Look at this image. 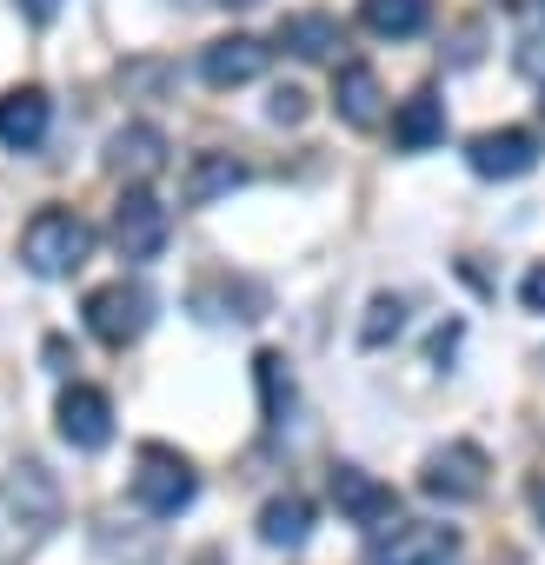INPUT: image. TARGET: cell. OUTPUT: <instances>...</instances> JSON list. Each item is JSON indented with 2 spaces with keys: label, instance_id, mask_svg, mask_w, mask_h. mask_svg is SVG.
I'll return each instance as SVG.
<instances>
[{
  "label": "cell",
  "instance_id": "cell-1",
  "mask_svg": "<svg viewBox=\"0 0 545 565\" xmlns=\"http://www.w3.org/2000/svg\"><path fill=\"white\" fill-rule=\"evenodd\" d=\"M54 525H61V486L47 466L28 459L0 472V565H28Z\"/></svg>",
  "mask_w": 545,
  "mask_h": 565
},
{
  "label": "cell",
  "instance_id": "cell-2",
  "mask_svg": "<svg viewBox=\"0 0 545 565\" xmlns=\"http://www.w3.org/2000/svg\"><path fill=\"white\" fill-rule=\"evenodd\" d=\"M94 226L74 213V206H41L21 233V266L41 273V279H74L87 259H94Z\"/></svg>",
  "mask_w": 545,
  "mask_h": 565
},
{
  "label": "cell",
  "instance_id": "cell-3",
  "mask_svg": "<svg viewBox=\"0 0 545 565\" xmlns=\"http://www.w3.org/2000/svg\"><path fill=\"white\" fill-rule=\"evenodd\" d=\"M127 492H133V505H140L147 519H180V512L193 505V492H200V472H193L173 446H140Z\"/></svg>",
  "mask_w": 545,
  "mask_h": 565
},
{
  "label": "cell",
  "instance_id": "cell-4",
  "mask_svg": "<svg viewBox=\"0 0 545 565\" xmlns=\"http://www.w3.org/2000/svg\"><path fill=\"white\" fill-rule=\"evenodd\" d=\"M485 472H492V459L472 439H446L419 459V492L439 505H472V499H485Z\"/></svg>",
  "mask_w": 545,
  "mask_h": 565
},
{
  "label": "cell",
  "instance_id": "cell-5",
  "mask_svg": "<svg viewBox=\"0 0 545 565\" xmlns=\"http://www.w3.org/2000/svg\"><path fill=\"white\" fill-rule=\"evenodd\" d=\"M87 333L100 347H133L147 327H153V294L140 287V279H107V287L87 294Z\"/></svg>",
  "mask_w": 545,
  "mask_h": 565
},
{
  "label": "cell",
  "instance_id": "cell-6",
  "mask_svg": "<svg viewBox=\"0 0 545 565\" xmlns=\"http://www.w3.org/2000/svg\"><path fill=\"white\" fill-rule=\"evenodd\" d=\"M452 558H459V532L439 519H393L366 545V565H452Z\"/></svg>",
  "mask_w": 545,
  "mask_h": 565
},
{
  "label": "cell",
  "instance_id": "cell-7",
  "mask_svg": "<svg viewBox=\"0 0 545 565\" xmlns=\"http://www.w3.org/2000/svg\"><path fill=\"white\" fill-rule=\"evenodd\" d=\"M167 233H173L167 206H160L147 186H127V193H120V206H114V246H120V259H133V266L160 259Z\"/></svg>",
  "mask_w": 545,
  "mask_h": 565
},
{
  "label": "cell",
  "instance_id": "cell-8",
  "mask_svg": "<svg viewBox=\"0 0 545 565\" xmlns=\"http://www.w3.org/2000/svg\"><path fill=\"white\" fill-rule=\"evenodd\" d=\"M466 167L479 180H519V173L538 167V134H525V127H485V134L466 140Z\"/></svg>",
  "mask_w": 545,
  "mask_h": 565
},
{
  "label": "cell",
  "instance_id": "cell-9",
  "mask_svg": "<svg viewBox=\"0 0 545 565\" xmlns=\"http://www.w3.org/2000/svg\"><path fill=\"white\" fill-rule=\"evenodd\" d=\"M54 419H61V439L74 452H107L114 446V399L100 386H67L61 406H54Z\"/></svg>",
  "mask_w": 545,
  "mask_h": 565
},
{
  "label": "cell",
  "instance_id": "cell-10",
  "mask_svg": "<svg viewBox=\"0 0 545 565\" xmlns=\"http://www.w3.org/2000/svg\"><path fill=\"white\" fill-rule=\"evenodd\" d=\"M333 505H340L353 525H373V532L399 519V492H393L386 479L360 472V466H333Z\"/></svg>",
  "mask_w": 545,
  "mask_h": 565
},
{
  "label": "cell",
  "instance_id": "cell-11",
  "mask_svg": "<svg viewBox=\"0 0 545 565\" xmlns=\"http://www.w3.org/2000/svg\"><path fill=\"white\" fill-rule=\"evenodd\" d=\"M54 127V100L41 87H8L0 94V147L8 153H34Z\"/></svg>",
  "mask_w": 545,
  "mask_h": 565
},
{
  "label": "cell",
  "instance_id": "cell-12",
  "mask_svg": "<svg viewBox=\"0 0 545 565\" xmlns=\"http://www.w3.org/2000/svg\"><path fill=\"white\" fill-rule=\"evenodd\" d=\"M266 74V41H253V34H226V41H206L200 47V81L206 87H246V81H259Z\"/></svg>",
  "mask_w": 545,
  "mask_h": 565
},
{
  "label": "cell",
  "instance_id": "cell-13",
  "mask_svg": "<svg viewBox=\"0 0 545 565\" xmlns=\"http://www.w3.org/2000/svg\"><path fill=\"white\" fill-rule=\"evenodd\" d=\"M160 167H167V134H160V127L133 120V127H120V134L107 140V173H114V180H127V186H147Z\"/></svg>",
  "mask_w": 545,
  "mask_h": 565
},
{
  "label": "cell",
  "instance_id": "cell-14",
  "mask_svg": "<svg viewBox=\"0 0 545 565\" xmlns=\"http://www.w3.org/2000/svg\"><path fill=\"white\" fill-rule=\"evenodd\" d=\"M333 114H340L346 127H380V120H386V87H380V74H373L366 61H346V67L333 74Z\"/></svg>",
  "mask_w": 545,
  "mask_h": 565
},
{
  "label": "cell",
  "instance_id": "cell-15",
  "mask_svg": "<svg viewBox=\"0 0 545 565\" xmlns=\"http://www.w3.org/2000/svg\"><path fill=\"white\" fill-rule=\"evenodd\" d=\"M307 539H313V499H307V492H280V499L259 505V545L300 552Z\"/></svg>",
  "mask_w": 545,
  "mask_h": 565
},
{
  "label": "cell",
  "instance_id": "cell-16",
  "mask_svg": "<svg viewBox=\"0 0 545 565\" xmlns=\"http://www.w3.org/2000/svg\"><path fill=\"white\" fill-rule=\"evenodd\" d=\"M446 140V100L432 94V87H419L413 100H399V114H393V147L399 153H426V147H439Z\"/></svg>",
  "mask_w": 545,
  "mask_h": 565
},
{
  "label": "cell",
  "instance_id": "cell-17",
  "mask_svg": "<svg viewBox=\"0 0 545 565\" xmlns=\"http://www.w3.org/2000/svg\"><path fill=\"white\" fill-rule=\"evenodd\" d=\"M233 186H246V167H239L233 153H193L186 173H180V200H186V206H213V200H226Z\"/></svg>",
  "mask_w": 545,
  "mask_h": 565
},
{
  "label": "cell",
  "instance_id": "cell-18",
  "mask_svg": "<svg viewBox=\"0 0 545 565\" xmlns=\"http://www.w3.org/2000/svg\"><path fill=\"white\" fill-rule=\"evenodd\" d=\"M272 41H280L293 61H333V54H340V21L320 14V8H307V14H287Z\"/></svg>",
  "mask_w": 545,
  "mask_h": 565
},
{
  "label": "cell",
  "instance_id": "cell-19",
  "mask_svg": "<svg viewBox=\"0 0 545 565\" xmlns=\"http://www.w3.org/2000/svg\"><path fill=\"white\" fill-rule=\"evenodd\" d=\"M432 21V0H360V28L380 41H413Z\"/></svg>",
  "mask_w": 545,
  "mask_h": 565
},
{
  "label": "cell",
  "instance_id": "cell-20",
  "mask_svg": "<svg viewBox=\"0 0 545 565\" xmlns=\"http://www.w3.org/2000/svg\"><path fill=\"white\" fill-rule=\"evenodd\" d=\"M253 380H259V413L266 426H280L293 413V373H287V353H259L253 360Z\"/></svg>",
  "mask_w": 545,
  "mask_h": 565
},
{
  "label": "cell",
  "instance_id": "cell-21",
  "mask_svg": "<svg viewBox=\"0 0 545 565\" xmlns=\"http://www.w3.org/2000/svg\"><path fill=\"white\" fill-rule=\"evenodd\" d=\"M399 327H406V300L399 294H373V307L360 320V347H386V340H399Z\"/></svg>",
  "mask_w": 545,
  "mask_h": 565
},
{
  "label": "cell",
  "instance_id": "cell-22",
  "mask_svg": "<svg viewBox=\"0 0 545 565\" xmlns=\"http://www.w3.org/2000/svg\"><path fill=\"white\" fill-rule=\"evenodd\" d=\"M512 61H519V74H525V81H538V87H545V14H538V8H532V21L519 28V54H512Z\"/></svg>",
  "mask_w": 545,
  "mask_h": 565
},
{
  "label": "cell",
  "instance_id": "cell-23",
  "mask_svg": "<svg viewBox=\"0 0 545 565\" xmlns=\"http://www.w3.org/2000/svg\"><path fill=\"white\" fill-rule=\"evenodd\" d=\"M266 114H272V127H300L307 120V94L300 87H272V107Z\"/></svg>",
  "mask_w": 545,
  "mask_h": 565
},
{
  "label": "cell",
  "instance_id": "cell-24",
  "mask_svg": "<svg viewBox=\"0 0 545 565\" xmlns=\"http://www.w3.org/2000/svg\"><path fill=\"white\" fill-rule=\"evenodd\" d=\"M519 300H525L532 313H545V266H532V273L519 279Z\"/></svg>",
  "mask_w": 545,
  "mask_h": 565
},
{
  "label": "cell",
  "instance_id": "cell-25",
  "mask_svg": "<svg viewBox=\"0 0 545 565\" xmlns=\"http://www.w3.org/2000/svg\"><path fill=\"white\" fill-rule=\"evenodd\" d=\"M14 8H21V14H28L34 28H47V21H54V14L67 8V0H14Z\"/></svg>",
  "mask_w": 545,
  "mask_h": 565
},
{
  "label": "cell",
  "instance_id": "cell-26",
  "mask_svg": "<svg viewBox=\"0 0 545 565\" xmlns=\"http://www.w3.org/2000/svg\"><path fill=\"white\" fill-rule=\"evenodd\" d=\"M525 499H532V519H538V532H545V472H532V486H525Z\"/></svg>",
  "mask_w": 545,
  "mask_h": 565
},
{
  "label": "cell",
  "instance_id": "cell-27",
  "mask_svg": "<svg viewBox=\"0 0 545 565\" xmlns=\"http://www.w3.org/2000/svg\"><path fill=\"white\" fill-rule=\"evenodd\" d=\"M220 8H259V0H220Z\"/></svg>",
  "mask_w": 545,
  "mask_h": 565
},
{
  "label": "cell",
  "instance_id": "cell-28",
  "mask_svg": "<svg viewBox=\"0 0 545 565\" xmlns=\"http://www.w3.org/2000/svg\"><path fill=\"white\" fill-rule=\"evenodd\" d=\"M532 8H538V14H545V0H532Z\"/></svg>",
  "mask_w": 545,
  "mask_h": 565
}]
</instances>
